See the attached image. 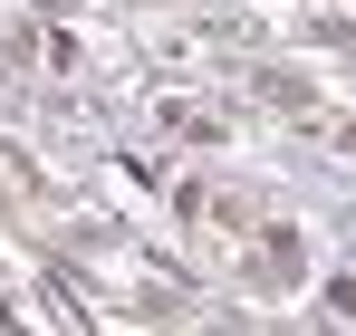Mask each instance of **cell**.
<instances>
[{
	"label": "cell",
	"instance_id": "6da1fadb",
	"mask_svg": "<svg viewBox=\"0 0 356 336\" xmlns=\"http://www.w3.org/2000/svg\"><path fill=\"white\" fill-rule=\"evenodd\" d=\"M174 212H183L193 230H212V240H241V230H250V202H241L232 183H183Z\"/></svg>",
	"mask_w": 356,
	"mask_h": 336
},
{
	"label": "cell",
	"instance_id": "7a4b0ae2",
	"mask_svg": "<svg viewBox=\"0 0 356 336\" xmlns=\"http://www.w3.org/2000/svg\"><path fill=\"white\" fill-rule=\"evenodd\" d=\"M154 125L183 135V144H222L232 135V106H202V96H154Z\"/></svg>",
	"mask_w": 356,
	"mask_h": 336
},
{
	"label": "cell",
	"instance_id": "3957f363",
	"mask_svg": "<svg viewBox=\"0 0 356 336\" xmlns=\"http://www.w3.org/2000/svg\"><path fill=\"white\" fill-rule=\"evenodd\" d=\"M298 250H308V240H298L289 221H260V260H250V279H260V288H289V279H298Z\"/></svg>",
	"mask_w": 356,
	"mask_h": 336
},
{
	"label": "cell",
	"instance_id": "277c9868",
	"mask_svg": "<svg viewBox=\"0 0 356 336\" xmlns=\"http://www.w3.org/2000/svg\"><path fill=\"white\" fill-rule=\"evenodd\" d=\"M318 308H327V317H356V269H337V279H327V298H318Z\"/></svg>",
	"mask_w": 356,
	"mask_h": 336
},
{
	"label": "cell",
	"instance_id": "5b68a950",
	"mask_svg": "<svg viewBox=\"0 0 356 336\" xmlns=\"http://www.w3.org/2000/svg\"><path fill=\"white\" fill-rule=\"evenodd\" d=\"M19 58H29V29H0V87L19 77Z\"/></svg>",
	"mask_w": 356,
	"mask_h": 336
}]
</instances>
